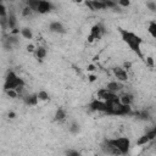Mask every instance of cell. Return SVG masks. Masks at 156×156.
<instances>
[{"label": "cell", "mask_w": 156, "mask_h": 156, "mask_svg": "<svg viewBox=\"0 0 156 156\" xmlns=\"http://www.w3.org/2000/svg\"><path fill=\"white\" fill-rule=\"evenodd\" d=\"M118 32L121 34V39L128 45V48L139 58H141V60L145 61V57H144L143 51H141V44H143L141 37H139L134 32H130V30H127V29H123V28H118Z\"/></svg>", "instance_id": "1"}, {"label": "cell", "mask_w": 156, "mask_h": 156, "mask_svg": "<svg viewBox=\"0 0 156 156\" xmlns=\"http://www.w3.org/2000/svg\"><path fill=\"white\" fill-rule=\"evenodd\" d=\"M23 88H24V80L20 78L13 71H9L5 77L4 90H17L18 94H21Z\"/></svg>", "instance_id": "2"}, {"label": "cell", "mask_w": 156, "mask_h": 156, "mask_svg": "<svg viewBox=\"0 0 156 156\" xmlns=\"http://www.w3.org/2000/svg\"><path fill=\"white\" fill-rule=\"evenodd\" d=\"M107 141L113 145L117 150H119V152L122 155H127L130 150V140L127 136H118V138H113V139H107Z\"/></svg>", "instance_id": "3"}, {"label": "cell", "mask_w": 156, "mask_h": 156, "mask_svg": "<svg viewBox=\"0 0 156 156\" xmlns=\"http://www.w3.org/2000/svg\"><path fill=\"white\" fill-rule=\"evenodd\" d=\"M105 32V27L101 24V23H98V24H94L90 29V33L88 35V41H94V40H98L101 38V35L104 34Z\"/></svg>", "instance_id": "4"}, {"label": "cell", "mask_w": 156, "mask_h": 156, "mask_svg": "<svg viewBox=\"0 0 156 156\" xmlns=\"http://www.w3.org/2000/svg\"><path fill=\"white\" fill-rule=\"evenodd\" d=\"M89 108L91 111H95V112H104L106 113L107 112V104L100 99H94L90 104H89Z\"/></svg>", "instance_id": "5"}, {"label": "cell", "mask_w": 156, "mask_h": 156, "mask_svg": "<svg viewBox=\"0 0 156 156\" xmlns=\"http://www.w3.org/2000/svg\"><path fill=\"white\" fill-rule=\"evenodd\" d=\"M96 94H98V99H100V100H102V101H105V102L111 101V100H113V99L118 98V95H117V94H115V93L110 91V90H108V89H106V88H101V89H99Z\"/></svg>", "instance_id": "6"}, {"label": "cell", "mask_w": 156, "mask_h": 156, "mask_svg": "<svg viewBox=\"0 0 156 156\" xmlns=\"http://www.w3.org/2000/svg\"><path fill=\"white\" fill-rule=\"evenodd\" d=\"M112 73L116 78V80L123 83V82H127L128 80V73H127V69H124L123 67H113L112 68Z\"/></svg>", "instance_id": "7"}, {"label": "cell", "mask_w": 156, "mask_h": 156, "mask_svg": "<svg viewBox=\"0 0 156 156\" xmlns=\"http://www.w3.org/2000/svg\"><path fill=\"white\" fill-rule=\"evenodd\" d=\"M101 149H102V151H104L106 155H110V156H122V154L119 152V150H117L113 145H111V144L107 141V139L101 144Z\"/></svg>", "instance_id": "8"}, {"label": "cell", "mask_w": 156, "mask_h": 156, "mask_svg": "<svg viewBox=\"0 0 156 156\" xmlns=\"http://www.w3.org/2000/svg\"><path fill=\"white\" fill-rule=\"evenodd\" d=\"M52 4L50 1H46V0H39V5H38V10L37 12L40 13V15H45V13H49L51 10H52Z\"/></svg>", "instance_id": "9"}, {"label": "cell", "mask_w": 156, "mask_h": 156, "mask_svg": "<svg viewBox=\"0 0 156 156\" xmlns=\"http://www.w3.org/2000/svg\"><path fill=\"white\" fill-rule=\"evenodd\" d=\"M85 5L88 7H90V10L93 11H96V10H105L107 9L106 7V4H105V0H93V1H87Z\"/></svg>", "instance_id": "10"}, {"label": "cell", "mask_w": 156, "mask_h": 156, "mask_svg": "<svg viewBox=\"0 0 156 156\" xmlns=\"http://www.w3.org/2000/svg\"><path fill=\"white\" fill-rule=\"evenodd\" d=\"M49 30L52 32V33H56V34H63V33H66L65 26H63L61 22H58V21L51 22V23L49 24Z\"/></svg>", "instance_id": "11"}, {"label": "cell", "mask_w": 156, "mask_h": 156, "mask_svg": "<svg viewBox=\"0 0 156 156\" xmlns=\"http://www.w3.org/2000/svg\"><path fill=\"white\" fill-rule=\"evenodd\" d=\"M106 89H108L110 91H112V93H115V94H117L118 91H121L122 89H123V84L121 83V82H118V80H112V82H108L107 84H106V87H105Z\"/></svg>", "instance_id": "12"}, {"label": "cell", "mask_w": 156, "mask_h": 156, "mask_svg": "<svg viewBox=\"0 0 156 156\" xmlns=\"http://www.w3.org/2000/svg\"><path fill=\"white\" fill-rule=\"evenodd\" d=\"M23 101L27 106H35L39 102V99H38L37 94H29V95H26L23 98Z\"/></svg>", "instance_id": "13"}, {"label": "cell", "mask_w": 156, "mask_h": 156, "mask_svg": "<svg viewBox=\"0 0 156 156\" xmlns=\"http://www.w3.org/2000/svg\"><path fill=\"white\" fill-rule=\"evenodd\" d=\"M7 24H9V29H16L17 26V20H16V15L12 10H9V15H7Z\"/></svg>", "instance_id": "14"}, {"label": "cell", "mask_w": 156, "mask_h": 156, "mask_svg": "<svg viewBox=\"0 0 156 156\" xmlns=\"http://www.w3.org/2000/svg\"><path fill=\"white\" fill-rule=\"evenodd\" d=\"M119 101H121V104H123V105L130 106L132 102H133V95H132V94H128V93H124V94L119 95Z\"/></svg>", "instance_id": "15"}, {"label": "cell", "mask_w": 156, "mask_h": 156, "mask_svg": "<svg viewBox=\"0 0 156 156\" xmlns=\"http://www.w3.org/2000/svg\"><path fill=\"white\" fill-rule=\"evenodd\" d=\"M54 119L56 122H62L66 119V111L63 108H57L56 112H55V116H54Z\"/></svg>", "instance_id": "16"}, {"label": "cell", "mask_w": 156, "mask_h": 156, "mask_svg": "<svg viewBox=\"0 0 156 156\" xmlns=\"http://www.w3.org/2000/svg\"><path fill=\"white\" fill-rule=\"evenodd\" d=\"M34 54H35V57H37L38 60H43V58H45L48 51H46V49H45L44 46H37Z\"/></svg>", "instance_id": "17"}, {"label": "cell", "mask_w": 156, "mask_h": 156, "mask_svg": "<svg viewBox=\"0 0 156 156\" xmlns=\"http://www.w3.org/2000/svg\"><path fill=\"white\" fill-rule=\"evenodd\" d=\"M147 32H149V34H150L154 39H156V21H150V22H149Z\"/></svg>", "instance_id": "18"}, {"label": "cell", "mask_w": 156, "mask_h": 156, "mask_svg": "<svg viewBox=\"0 0 156 156\" xmlns=\"http://www.w3.org/2000/svg\"><path fill=\"white\" fill-rule=\"evenodd\" d=\"M21 35L24 38V39H32L33 38V33H32V29L30 28H28V27H23L22 29H21Z\"/></svg>", "instance_id": "19"}, {"label": "cell", "mask_w": 156, "mask_h": 156, "mask_svg": "<svg viewBox=\"0 0 156 156\" xmlns=\"http://www.w3.org/2000/svg\"><path fill=\"white\" fill-rule=\"evenodd\" d=\"M149 141H150V139L147 138V135H146V134H143L141 136L138 138V140H136V145H138V146H143V145L147 144Z\"/></svg>", "instance_id": "20"}, {"label": "cell", "mask_w": 156, "mask_h": 156, "mask_svg": "<svg viewBox=\"0 0 156 156\" xmlns=\"http://www.w3.org/2000/svg\"><path fill=\"white\" fill-rule=\"evenodd\" d=\"M37 95H38L39 101H46V100H49V93L45 91V90H40Z\"/></svg>", "instance_id": "21"}, {"label": "cell", "mask_w": 156, "mask_h": 156, "mask_svg": "<svg viewBox=\"0 0 156 156\" xmlns=\"http://www.w3.org/2000/svg\"><path fill=\"white\" fill-rule=\"evenodd\" d=\"M146 135H147V138L150 139V141L151 140H154V139H156V126L152 128V129H150V130H147L146 133H145Z\"/></svg>", "instance_id": "22"}, {"label": "cell", "mask_w": 156, "mask_h": 156, "mask_svg": "<svg viewBox=\"0 0 156 156\" xmlns=\"http://www.w3.org/2000/svg\"><path fill=\"white\" fill-rule=\"evenodd\" d=\"M21 13H22V16L23 17H29V16H32V13H33V11L26 5L23 9H22V11H21Z\"/></svg>", "instance_id": "23"}, {"label": "cell", "mask_w": 156, "mask_h": 156, "mask_svg": "<svg viewBox=\"0 0 156 156\" xmlns=\"http://www.w3.org/2000/svg\"><path fill=\"white\" fill-rule=\"evenodd\" d=\"M69 132H71L72 134H77V133L79 132V124H78L77 122H73V123L69 126Z\"/></svg>", "instance_id": "24"}, {"label": "cell", "mask_w": 156, "mask_h": 156, "mask_svg": "<svg viewBox=\"0 0 156 156\" xmlns=\"http://www.w3.org/2000/svg\"><path fill=\"white\" fill-rule=\"evenodd\" d=\"M5 93H6L7 96H10V98H12V99H15V98H17V96L20 95L17 90H5Z\"/></svg>", "instance_id": "25"}, {"label": "cell", "mask_w": 156, "mask_h": 156, "mask_svg": "<svg viewBox=\"0 0 156 156\" xmlns=\"http://www.w3.org/2000/svg\"><path fill=\"white\" fill-rule=\"evenodd\" d=\"M146 7H147L149 10H151V11H156V2H154V1H147V2H146Z\"/></svg>", "instance_id": "26"}, {"label": "cell", "mask_w": 156, "mask_h": 156, "mask_svg": "<svg viewBox=\"0 0 156 156\" xmlns=\"http://www.w3.org/2000/svg\"><path fill=\"white\" fill-rule=\"evenodd\" d=\"M145 63H146L149 67H154V58L150 57V56H147V57L145 58Z\"/></svg>", "instance_id": "27"}, {"label": "cell", "mask_w": 156, "mask_h": 156, "mask_svg": "<svg viewBox=\"0 0 156 156\" xmlns=\"http://www.w3.org/2000/svg\"><path fill=\"white\" fill-rule=\"evenodd\" d=\"M66 156H80V155H79V152L76 151V150H68V151L66 152Z\"/></svg>", "instance_id": "28"}, {"label": "cell", "mask_w": 156, "mask_h": 156, "mask_svg": "<svg viewBox=\"0 0 156 156\" xmlns=\"http://www.w3.org/2000/svg\"><path fill=\"white\" fill-rule=\"evenodd\" d=\"M35 49H37V48H35L33 44H28V45H27V51H28V52H35Z\"/></svg>", "instance_id": "29"}, {"label": "cell", "mask_w": 156, "mask_h": 156, "mask_svg": "<svg viewBox=\"0 0 156 156\" xmlns=\"http://www.w3.org/2000/svg\"><path fill=\"white\" fill-rule=\"evenodd\" d=\"M117 5H119V6H124V7H127V6H129L130 5V2L127 0V1H117Z\"/></svg>", "instance_id": "30"}, {"label": "cell", "mask_w": 156, "mask_h": 156, "mask_svg": "<svg viewBox=\"0 0 156 156\" xmlns=\"http://www.w3.org/2000/svg\"><path fill=\"white\" fill-rule=\"evenodd\" d=\"M96 78H98V77H96L95 74H89V76H88V79H89V82H91V83H93V82H95V80H96Z\"/></svg>", "instance_id": "31"}, {"label": "cell", "mask_w": 156, "mask_h": 156, "mask_svg": "<svg viewBox=\"0 0 156 156\" xmlns=\"http://www.w3.org/2000/svg\"><path fill=\"white\" fill-rule=\"evenodd\" d=\"M95 69H96V67H95L94 65H89V66H88V71H89V72H94Z\"/></svg>", "instance_id": "32"}, {"label": "cell", "mask_w": 156, "mask_h": 156, "mask_svg": "<svg viewBox=\"0 0 156 156\" xmlns=\"http://www.w3.org/2000/svg\"><path fill=\"white\" fill-rule=\"evenodd\" d=\"M9 117H10V118H15V117H16V113H15V112H12V111H11V112H9Z\"/></svg>", "instance_id": "33"}]
</instances>
